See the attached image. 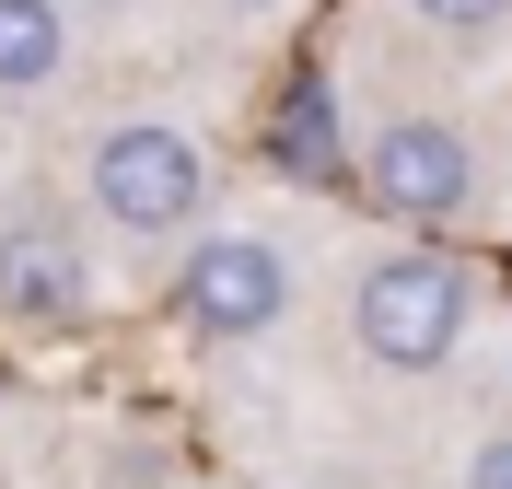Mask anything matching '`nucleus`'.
Segmentation results:
<instances>
[{
    "label": "nucleus",
    "instance_id": "5",
    "mask_svg": "<svg viewBox=\"0 0 512 489\" xmlns=\"http://www.w3.org/2000/svg\"><path fill=\"white\" fill-rule=\"evenodd\" d=\"M82 303H94V268H82V245L59 222H12L0 233V315L12 326H70Z\"/></svg>",
    "mask_w": 512,
    "mask_h": 489
},
{
    "label": "nucleus",
    "instance_id": "7",
    "mask_svg": "<svg viewBox=\"0 0 512 489\" xmlns=\"http://www.w3.org/2000/svg\"><path fill=\"white\" fill-rule=\"evenodd\" d=\"M280 163H291V175H326V163H338V140H326V94H315V82L280 105Z\"/></svg>",
    "mask_w": 512,
    "mask_h": 489
},
{
    "label": "nucleus",
    "instance_id": "2",
    "mask_svg": "<svg viewBox=\"0 0 512 489\" xmlns=\"http://www.w3.org/2000/svg\"><path fill=\"white\" fill-rule=\"evenodd\" d=\"M94 198H105V222H128V233H187L198 198H210V163H198L187 129L128 117V129H105V152H94Z\"/></svg>",
    "mask_w": 512,
    "mask_h": 489
},
{
    "label": "nucleus",
    "instance_id": "6",
    "mask_svg": "<svg viewBox=\"0 0 512 489\" xmlns=\"http://www.w3.org/2000/svg\"><path fill=\"white\" fill-rule=\"evenodd\" d=\"M59 59H70V12L59 0H0V82L24 94V82H47Z\"/></svg>",
    "mask_w": 512,
    "mask_h": 489
},
{
    "label": "nucleus",
    "instance_id": "9",
    "mask_svg": "<svg viewBox=\"0 0 512 489\" xmlns=\"http://www.w3.org/2000/svg\"><path fill=\"white\" fill-rule=\"evenodd\" d=\"M466 489H512V431H501V443H489L478 466H466Z\"/></svg>",
    "mask_w": 512,
    "mask_h": 489
},
{
    "label": "nucleus",
    "instance_id": "3",
    "mask_svg": "<svg viewBox=\"0 0 512 489\" xmlns=\"http://www.w3.org/2000/svg\"><path fill=\"white\" fill-rule=\"evenodd\" d=\"M291 315V257L268 233H210L187 257V326L198 338H268Z\"/></svg>",
    "mask_w": 512,
    "mask_h": 489
},
{
    "label": "nucleus",
    "instance_id": "1",
    "mask_svg": "<svg viewBox=\"0 0 512 489\" xmlns=\"http://www.w3.org/2000/svg\"><path fill=\"white\" fill-rule=\"evenodd\" d=\"M350 326H361V350L396 361V373H431V361H454V338H466V268L454 257H384L361 268V292H350Z\"/></svg>",
    "mask_w": 512,
    "mask_h": 489
},
{
    "label": "nucleus",
    "instance_id": "10",
    "mask_svg": "<svg viewBox=\"0 0 512 489\" xmlns=\"http://www.w3.org/2000/svg\"><path fill=\"white\" fill-rule=\"evenodd\" d=\"M245 12H268V0H245Z\"/></svg>",
    "mask_w": 512,
    "mask_h": 489
},
{
    "label": "nucleus",
    "instance_id": "4",
    "mask_svg": "<svg viewBox=\"0 0 512 489\" xmlns=\"http://www.w3.org/2000/svg\"><path fill=\"white\" fill-rule=\"evenodd\" d=\"M373 198L396 210V222H454L466 198H478V152H466V129H443V117H396V129H373Z\"/></svg>",
    "mask_w": 512,
    "mask_h": 489
},
{
    "label": "nucleus",
    "instance_id": "8",
    "mask_svg": "<svg viewBox=\"0 0 512 489\" xmlns=\"http://www.w3.org/2000/svg\"><path fill=\"white\" fill-rule=\"evenodd\" d=\"M512 0H419V24H443V35H489Z\"/></svg>",
    "mask_w": 512,
    "mask_h": 489
}]
</instances>
